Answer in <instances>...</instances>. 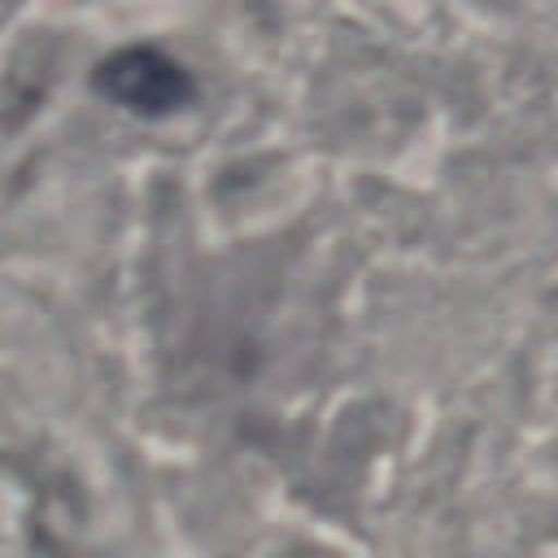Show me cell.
<instances>
[{"label":"cell","mask_w":558,"mask_h":558,"mask_svg":"<svg viewBox=\"0 0 558 558\" xmlns=\"http://www.w3.org/2000/svg\"><path fill=\"white\" fill-rule=\"evenodd\" d=\"M96 92H105L126 113L161 118L192 100V78L174 57L157 48H122L96 65Z\"/></svg>","instance_id":"obj_1"}]
</instances>
